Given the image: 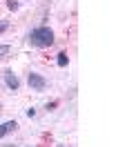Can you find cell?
<instances>
[{"instance_id": "obj_8", "label": "cell", "mask_w": 134, "mask_h": 147, "mask_svg": "<svg viewBox=\"0 0 134 147\" xmlns=\"http://www.w3.org/2000/svg\"><path fill=\"white\" fill-rule=\"evenodd\" d=\"M7 51H9V47H7V45H0V58L7 54Z\"/></svg>"}, {"instance_id": "obj_6", "label": "cell", "mask_w": 134, "mask_h": 147, "mask_svg": "<svg viewBox=\"0 0 134 147\" xmlns=\"http://www.w3.org/2000/svg\"><path fill=\"white\" fill-rule=\"evenodd\" d=\"M7 29H9V22L7 20H0V34H5Z\"/></svg>"}, {"instance_id": "obj_7", "label": "cell", "mask_w": 134, "mask_h": 147, "mask_svg": "<svg viewBox=\"0 0 134 147\" xmlns=\"http://www.w3.org/2000/svg\"><path fill=\"white\" fill-rule=\"evenodd\" d=\"M7 7H9V9H14V11H16V9H18V2H16V0H9V5H7Z\"/></svg>"}, {"instance_id": "obj_5", "label": "cell", "mask_w": 134, "mask_h": 147, "mask_svg": "<svg viewBox=\"0 0 134 147\" xmlns=\"http://www.w3.org/2000/svg\"><path fill=\"white\" fill-rule=\"evenodd\" d=\"M56 63H58V67H67V63H69L67 54H65V51H61V54H58V58H56Z\"/></svg>"}, {"instance_id": "obj_4", "label": "cell", "mask_w": 134, "mask_h": 147, "mask_svg": "<svg viewBox=\"0 0 134 147\" xmlns=\"http://www.w3.org/2000/svg\"><path fill=\"white\" fill-rule=\"evenodd\" d=\"M16 129H18V123H16V120H7V123H2V125H0V138H5L7 134L16 131Z\"/></svg>"}, {"instance_id": "obj_1", "label": "cell", "mask_w": 134, "mask_h": 147, "mask_svg": "<svg viewBox=\"0 0 134 147\" xmlns=\"http://www.w3.org/2000/svg\"><path fill=\"white\" fill-rule=\"evenodd\" d=\"M29 42L38 49H45V47L54 45V31L49 27H36L29 31Z\"/></svg>"}, {"instance_id": "obj_3", "label": "cell", "mask_w": 134, "mask_h": 147, "mask_svg": "<svg viewBox=\"0 0 134 147\" xmlns=\"http://www.w3.org/2000/svg\"><path fill=\"white\" fill-rule=\"evenodd\" d=\"M2 78H5V85H7L11 92H18V89H20V80H18V76L11 71V69H5V71H2Z\"/></svg>"}, {"instance_id": "obj_9", "label": "cell", "mask_w": 134, "mask_h": 147, "mask_svg": "<svg viewBox=\"0 0 134 147\" xmlns=\"http://www.w3.org/2000/svg\"><path fill=\"white\" fill-rule=\"evenodd\" d=\"M58 147H61V145H58Z\"/></svg>"}, {"instance_id": "obj_2", "label": "cell", "mask_w": 134, "mask_h": 147, "mask_svg": "<svg viewBox=\"0 0 134 147\" xmlns=\"http://www.w3.org/2000/svg\"><path fill=\"white\" fill-rule=\"evenodd\" d=\"M27 83H29V87L34 89V92H45V87H47V80H45L40 74H29V78H27Z\"/></svg>"}]
</instances>
